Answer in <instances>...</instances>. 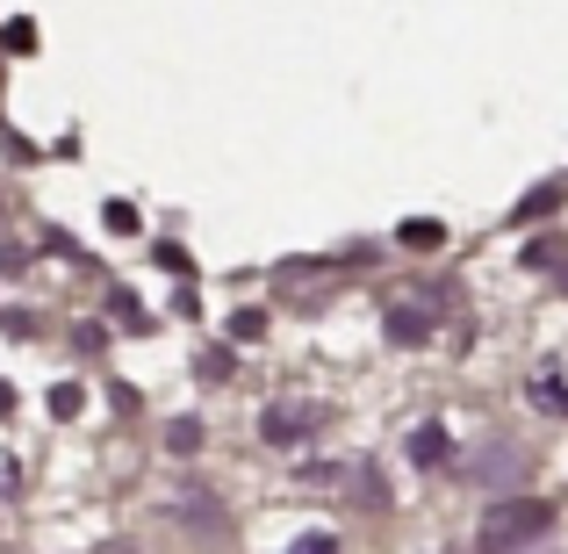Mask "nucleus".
I'll return each instance as SVG.
<instances>
[{"instance_id":"2","label":"nucleus","mask_w":568,"mask_h":554,"mask_svg":"<svg viewBox=\"0 0 568 554\" xmlns=\"http://www.w3.org/2000/svg\"><path fill=\"white\" fill-rule=\"evenodd\" d=\"M317 425H324V403H266L260 411V440H274V446L303 440V432H317Z\"/></svg>"},{"instance_id":"4","label":"nucleus","mask_w":568,"mask_h":554,"mask_svg":"<svg viewBox=\"0 0 568 554\" xmlns=\"http://www.w3.org/2000/svg\"><path fill=\"white\" fill-rule=\"evenodd\" d=\"M475 483H518V475H526V454H518V446H483V461H475Z\"/></svg>"},{"instance_id":"7","label":"nucleus","mask_w":568,"mask_h":554,"mask_svg":"<svg viewBox=\"0 0 568 554\" xmlns=\"http://www.w3.org/2000/svg\"><path fill=\"white\" fill-rule=\"evenodd\" d=\"M561 202V188H532L526 202H518V223H532V216H547V209Z\"/></svg>"},{"instance_id":"3","label":"nucleus","mask_w":568,"mask_h":554,"mask_svg":"<svg viewBox=\"0 0 568 554\" xmlns=\"http://www.w3.org/2000/svg\"><path fill=\"white\" fill-rule=\"evenodd\" d=\"M432 318H439V295H432V281H425V295H417L410 310H388V339H396V346H417V339L432 332Z\"/></svg>"},{"instance_id":"8","label":"nucleus","mask_w":568,"mask_h":554,"mask_svg":"<svg viewBox=\"0 0 568 554\" xmlns=\"http://www.w3.org/2000/svg\"><path fill=\"white\" fill-rule=\"evenodd\" d=\"M403 245H417V252L439 245V223H432V216H410V223H403Z\"/></svg>"},{"instance_id":"10","label":"nucleus","mask_w":568,"mask_h":554,"mask_svg":"<svg viewBox=\"0 0 568 554\" xmlns=\"http://www.w3.org/2000/svg\"><path fill=\"white\" fill-rule=\"evenodd\" d=\"M8 483H14V469H0V490H8Z\"/></svg>"},{"instance_id":"9","label":"nucleus","mask_w":568,"mask_h":554,"mask_svg":"<svg viewBox=\"0 0 568 554\" xmlns=\"http://www.w3.org/2000/svg\"><path fill=\"white\" fill-rule=\"evenodd\" d=\"M288 554H338V541H332V533H303Z\"/></svg>"},{"instance_id":"5","label":"nucleus","mask_w":568,"mask_h":554,"mask_svg":"<svg viewBox=\"0 0 568 554\" xmlns=\"http://www.w3.org/2000/svg\"><path fill=\"white\" fill-rule=\"evenodd\" d=\"M532 403H540V411H555V417H568V367L561 361H547L540 374H532Z\"/></svg>"},{"instance_id":"6","label":"nucleus","mask_w":568,"mask_h":554,"mask_svg":"<svg viewBox=\"0 0 568 554\" xmlns=\"http://www.w3.org/2000/svg\"><path fill=\"white\" fill-rule=\"evenodd\" d=\"M446 454H454L446 425H417L410 432V461H417V469H446Z\"/></svg>"},{"instance_id":"1","label":"nucleus","mask_w":568,"mask_h":554,"mask_svg":"<svg viewBox=\"0 0 568 554\" xmlns=\"http://www.w3.org/2000/svg\"><path fill=\"white\" fill-rule=\"evenodd\" d=\"M547 533H555V504H540V497H504L497 512L483 518V554H518V547L547 541Z\"/></svg>"}]
</instances>
